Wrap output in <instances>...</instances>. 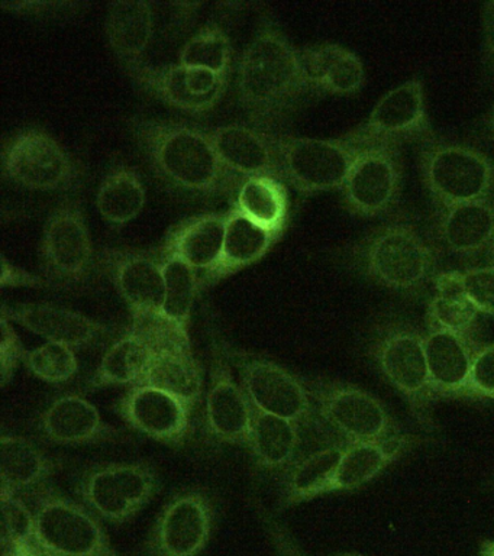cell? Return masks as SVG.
Here are the masks:
<instances>
[{"label": "cell", "mask_w": 494, "mask_h": 556, "mask_svg": "<svg viewBox=\"0 0 494 556\" xmlns=\"http://www.w3.org/2000/svg\"><path fill=\"white\" fill-rule=\"evenodd\" d=\"M128 130L160 180L179 193L236 199L244 177L223 163L205 128L157 116L129 117Z\"/></svg>", "instance_id": "cell-1"}, {"label": "cell", "mask_w": 494, "mask_h": 556, "mask_svg": "<svg viewBox=\"0 0 494 556\" xmlns=\"http://www.w3.org/2000/svg\"><path fill=\"white\" fill-rule=\"evenodd\" d=\"M237 99L249 125L280 134L303 100L312 94L303 80L299 48L270 16L258 21L236 70Z\"/></svg>", "instance_id": "cell-2"}, {"label": "cell", "mask_w": 494, "mask_h": 556, "mask_svg": "<svg viewBox=\"0 0 494 556\" xmlns=\"http://www.w3.org/2000/svg\"><path fill=\"white\" fill-rule=\"evenodd\" d=\"M350 256L364 276L397 293H419L436 276L435 255L409 222L379 226L357 242Z\"/></svg>", "instance_id": "cell-3"}, {"label": "cell", "mask_w": 494, "mask_h": 556, "mask_svg": "<svg viewBox=\"0 0 494 556\" xmlns=\"http://www.w3.org/2000/svg\"><path fill=\"white\" fill-rule=\"evenodd\" d=\"M0 167L5 180L25 190L71 193L84 182L79 161L41 126H25L3 139Z\"/></svg>", "instance_id": "cell-4"}, {"label": "cell", "mask_w": 494, "mask_h": 556, "mask_svg": "<svg viewBox=\"0 0 494 556\" xmlns=\"http://www.w3.org/2000/svg\"><path fill=\"white\" fill-rule=\"evenodd\" d=\"M270 135L281 180L305 195L341 190L364 147L353 130L338 138Z\"/></svg>", "instance_id": "cell-5"}, {"label": "cell", "mask_w": 494, "mask_h": 556, "mask_svg": "<svg viewBox=\"0 0 494 556\" xmlns=\"http://www.w3.org/2000/svg\"><path fill=\"white\" fill-rule=\"evenodd\" d=\"M40 271L54 289H80L99 268L84 204L66 199L46 217L40 248Z\"/></svg>", "instance_id": "cell-6"}, {"label": "cell", "mask_w": 494, "mask_h": 556, "mask_svg": "<svg viewBox=\"0 0 494 556\" xmlns=\"http://www.w3.org/2000/svg\"><path fill=\"white\" fill-rule=\"evenodd\" d=\"M370 355L380 372L409 403L410 412L423 429L432 430L431 389L425 337L402 320L381 324L372 337Z\"/></svg>", "instance_id": "cell-7"}, {"label": "cell", "mask_w": 494, "mask_h": 556, "mask_svg": "<svg viewBox=\"0 0 494 556\" xmlns=\"http://www.w3.org/2000/svg\"><path fill=\"white\" fill-rule=\"evenodd\" d=\"M419 165L425 189L441 208L492 199L494 160L479 148L431 139Z\"/></svg>", "instance_id": "cell-8"}, {"label": "cell", "mask_w": 494, "mask_h": 556, "mask_svg": "<svg viewBox=\"0 0 494 556\" xmlns=\"http://www.w3.org/2000/svg\"><path fill=\"white\" fill-rule=\"evenodd\" d=\"M162 490V478L145 460L103 463L86 468L76 494L98 519L112 525L131 521Z\"/></svg>", "instance_id": "cell-9"}, {"label": "cell", "mask_w": 494, "mask_h": 556, "mask_svg": "<svg viewBox=\"0 0 494 556\" xmlns=\"http://www.w3.org/2000/svg\"><path fill=\"white\" fill-rule=\"evenodd\" d=\"M27 500L36 516L42 549L62 556H121L105 529L85 504L49 484Z\"/></svg>", "instance_id": "cell-10"}, {"label": "cell", "mask_w": 494, "mask_h": 556, "mask_svg": "<svg viewBox=\"0 0 494 556\" xmlns=\"http://www.w3.org/2000/svg\"><path fill=\"white\" fill-rule=\"evenodd\" d=\"M223 342L251 406L299 426L318 424L314 400L301 377L276 361Z\"/></svg>", "instance_id": "cell-11"}, {"label": "cell", "mask_w": 494, "mask_h": 556, "mask_svg": "<svg viewBox=\"0 0 494 556\" xmlns=\"http://www.w3.org/2000/svg\"><path fill=\"white\" fill-rule=\"evenodd\" d=\"M314 400L319 420L346 445L381 441L401 434V429L376 395L349 382L303 380Z\"/></svg>", "instance_id": "cell-12"}, {"label": "cell", "mask_w": 494, "mask_h": 556, "mask_svg": "<svg viewBox=\"0 0 494 556\" xmlns=\"http://www.w3.org/2000/svg\"><path fill=\"white\" fill-rule=\"evenodd\" d=\"M405 185L402 146L364 143L341 187L342 202L351 215L381 217L397 206Z\"/></svg>", "instance_id": "cell-13"}, {"label": "cell", "mask_w": 494, "mask_h": 556, "mask_svg": "<svg viewBox=\"0 0 494 556\" xmlns=\"http://www.w3.org/2000/svg\"><path fill=\"white\" fill-rule=\"evenodd\" d=\"M216 503L210 490L177 491L162 508L145 543V556H199L216 526Z\"/></svg>", "instance_id": "cell-14"}, {"label": "cell", "mask_w": 494, "mask_h": 556, "mask_svg": "<svg viewBox=\"0 0 494 556\" xmlns=\"http://www.w3.org/2000/svg\"><path fill=\"white\" fill-rule=\"evenodd\" d=\"M125 70L147 94L176 111L193 116L214 111L229 85V74H218L180 63L151 65L142 61L128 65Z\"/></svg>", "instance_id": "cell-15"}, {"label": "cell", "mask_w": 494, "mask_h": 556, "mask_svg": "<svg viewBox=\"0 0 494 556\" xmlns=\"http://www.w3.org/2000/svg\"><path fill=\"white\" fill-rule=\"evenodd\" d=\"M205 429L220 445L245 446L249 442L253 406L232 372L223 338L211 333L210 389L205 403Z\"/></svg>", "instance_id": "cell-16"}, {"label": "cell", "mask_w": 494, "mask_h": 556, "mask_svg": "<svg viewBox=\"0 0 494 556\" xmlns=\"http://www.w3.org/2000/svg\"><path fill=\"white\" fill-rule=\"evenodd\" d=\"M359 142H390L433 139L425 83L411 77L381 96L367 121L353 129Z\"/></svg>", "instance_id": "cell-17"}, {"label": "cell", "mask_w": 494, "mask_h": 556, "mask_svg": "<svg viewBox=\"0 0 494 556\" xmlns=\"http://www.w3.org/2000/svg\"><path fill=\"white\" fill-rule=\"evenodd\" d=\"M115 412L129 429L170 447L183 446L192 430V410L151 386L129 387L115 403Z\"/></svg>", "instance_id": "cell-18"}, {"label": "cell", "mask_w": 494, "mask_h": 556, "mask_svg": "<svg viewBox=\"0 0 494 556\" xmlns=\"http://www.w3.org/2000/svg\"><path fill=\"white\" fill-rule=\"evenodd\" d=\"M98 261L99 268L110 277L131 315L163 311L164 271L157 248H105Z\"/></svg>", "instance_id": "cell-19"}, {"label": "cell", "mask_w": 494, "mask_h": 556, "mask_svg": "<svg viewBox=\"0 0 494 556\" xmlns=\"http://www.w3.org/2000/svg\"><path fill=\"white\" fill-rule=\"evenodd\" d=\"M0 315L20 324L47 342L63 343L72 350H88L106 345L115 329L84 313L50 303L2 304Z\"/></svg>", "instance_id": "cell-20"}, {"label": "cell", "mask_w": 494, "mask_h": 556, "mask_svg": "<svg viewBox=\"0 0 494 556\" xmlns=\"http://www.w3.org/2000/svg\"><path fill=\"white\" fill-rule=\"evenodd\" d=\"M37 429L42 439L59 446L98 445L125 438L123 429L103 420L98 407L79 394L54 399L38 417Z\"/></svg>", "instance_id": "cell-21"}, {"label": "cell", "mask_w": 494, "mask_h": 556, "mask_svg": "<svg viewBox=\"0 0 494 556\" xmlns=\"http://www.w3.org/2000/svg\"><path fill=\"white\" fill-rule=\"evenodd\" d=\"M299 63L312 94L354 96L366 85L363 60L340 43L299 48Z\"/></svg>", "instance_id": "cell-22"}, {"label": "cell", "mask_w": 494, "mask_h": 556, "mask_svg": "<svg viewBox=\"0 0 494 556\" xmlns=\"http://www.w3.org/2000/svg\"><path fill=\"white\" fill-rule=\"evenodd\" d=\"M205 130L219 159L232 173L244 178L270 176L281 180L270 134L244 124L211 126Z\"/></svg>", "instance_id": "cell-23"}, {"label": "cell", "mask_w": 494, "mask_h": 556, "mask_svg": "<svg viewBox=\"0 0 494 556\" xmlns=\"http://www.w3.org/2000/svg\"><path fill=\"white\" fill-rule=\"evenodd\" d=\"M477 350L479 346L466 334L429 328L425 351L435 397H466Z\"/></svg>", "instance_id": "cell-24"}, {"label": "cell", "mask_w": 494, "mask_h": 556, "mask_svg": "<svg viewBox=\"0 0 494 556\" xmlns=\"http://www.w3.org/2000/svg\"><path fill=\"white\" fill-rule=\"evenodd\" d=\"M227 232V212L193 215L172 226L160 243V254H172L186 261L205 276L219 261Z\"/></svg>", "instance_id": "cell-25"}, {"label": "cell", "mask_w": 494, "mask_h": 556, "mask_svg": "<svg viewBox=\"0 0 494 556\" xmlns=\"http://www.w3.org/2000/svg\"><path fill=\"white\" fill-rule=\"evenodd\" d=\"M280 238L253 224L236 207L228 208L223 252L215 267L205 276L199 277V290H206L232 274L258 263Z\"/></svg>", "instance_id": "cell-26"}, {"label": "cell", "mask_w": 494, "mask_h": 556, "mask_svg": "<svg viewBox=\"0 0 494 556\" xmlns=\"http://www.w3.org/2000/svg\"><path fill=\"white\" fill-rule=\"evenodd\" d=\"M58 465L21 434L2 433L0 439V494L29 495L51 484Z\"/></svg>", "instance_id": "cell-27"}, {"label": "cell", "mask_w": 494, "mask_h": 556, "mask_svg": "<svg viewBox=\"0 0 494 556\" xmlns=\"http://www.w3.org/2000/svg\"><path fill=\"white\" fill-rule=\"evenodd\" d=\"M420 442L414 434H396L381 441L351 443L338 465L329 493L359 489L380 476Z\"/></svg>", "instance_id": "cell-28"}, {"label": "cell", "mask_w": 494, "mask_h": 556, "mask_svg": "<svg viewBox=\"0 0 494 556\" xmlns=\"http://www.w3.org/2000/svg\"><path fill=\"white\" fill-rule=\"evenodd\" d=\"M438 237L446 250L461 258L485 254L494 238L493 200L442 208Z\"/></svg>", "instance_id": "cell-29"}, {"label": "cell", "mask_w": 494, "mask_h": 556, "mask_svg": "<svg viewBox=\"0 0 494 556\" xmlns=\"http://www.w3.org/2000/svg\"><path fill=\"white\" fill-rule=\"evenodd\" d=\"M301 443V426L253 407L246 450L258 469L268 473L288 472L297 460Z\"/></svg>", "instance_id": "cell-30"}, {"label": "cell", "mask_w": 494, "mask_h": 556, "mask_svg": "<svg viewBox=\"0 0 494 556\" xmlns=\"http://www.w3.org/2000/svg\"><path fill=\"white\" fill-rule=\"evenodd\" d=\"M153 3L145 0L112 2L105 16L107 46L123 67L142 63L154 35Z\"/></svg>", "instance_id": "cell-31"}, {"label": "cell", "mask_w": 494, "mask_h": 556, "mask_svg": "<svg viewBox=\"0 0 494 556\" xmlns=\"http://www.w3.org/2000/svg\"><path fill=\"white\" fill-rule=\"evenodd\" d=\"M232 207L268 232L283 237L290 219V198L280 178L257 176L244 178Z\"/></svg>", "instance_id": "cell-32"}, {"label": "cell", "mask_w": 494, "mask_h": 556, "mask_svg": "<svg viewBox=\"0 0 494 556\" xmlns=\"http://www.w3.org/2000/svg\"><path fill=\"white\" fill-rule=\"evenodd\" d=\"M346 443L335 442L303 456L284 473L280 507L296 506L329 493Z\"/></svg>", "instance_id": "cell-33"}, {"label": "cell", "mask_w": 494, "mask_h": 556, "mask_svg": "<svg viewBox=\"0 0 494 556\" xmlns=\"http://www.w3.org/2000/svg\"><path fill=\"white\" fill-rule=\"evenodd\" d=\"M145 202V185L136 168L116 163L107 169L97 194V207L103 220L116 228L128 225L140 215Z\"/></svg>", "instance_id": "cell-34"}, {"label": "cell", "mask_w": 494, "mask_h": 556, "mask_svg": "<svg viewBox=\"0 0 494 556\" xmlns=\"http://www.w3.org/2000/svg\"><path fill=\"white\" fill-rule=\"evenodd\" d=\"M151 359L153 354L149 348L128 330L107 348L86 389L93 391L114 386H141Z\"/></svg>", "instance_id": "cell-35"}, {"label": "cell", "mask_w": 494, "mask_h": 556, "mask_svg": "<svg viewBox=\"0 0 494 556\" xmlns=\"http://www.w3.org/2000/svg\"><path fill=\"white\" fill-rule=\"evenodd\" d=\"M141 386H151L181 400L194 410L203 390V374L193 352L153 355Z\"/></svg>", "instance_id": "cell-36"}, {"label": "cell", "mask_w": 494, "mask_h": 556, "mask_svg": "<svg viewBox=\"0 0 494 556\" xmlns=\"http://www.w3.org/2000/svg\"><path fill=\"white\" fill-rule=\"evenodd\" d=\"M233 61L231 37L219 22L201 26L181 47L179 63L218 74H229Z\"/></svg>", "instance_id": "cell-37"}, {"label": "cell", "mask_w": 494, "mask_h": 556, "mask_svg": "<svg viewBox=\"0 0 494 556\" xmlns=\"http://www.w3.org/2000/svg\"><path fill=\"white\" fill-rule=\"evenodd\" d=\"M164 271L163 313L190 328L193 304L199 294V274L186 261L172 254H160Z\"/></svg>", "instance_id": "cell-38"}, {"label": "cell", "mask_w": 494, "mask_h": 556, "mask_svg": "<svg viewBox=\"0 0 494 556\" xmlns=\"http://www.w3.org/2000/svg\"><path fill=\"white\" fill-rule=\"evenodd\" d=\"M189 329L163 312H147L132 315L128 330L149 348L151 354L159 355L193 352Z\"/></svg>", "instance_id": "cell-39"}, {"label": "cell", "mask_w": 494, "mask_h": 556, "mask_svg": "<svg viewBox=\"0 0 494 556\" xmlns=\"http://www.w3.org/2000/svg\"><path fill=\"white\" fill-rule=\"evenodd\" d=\"M2 530L0 547H14L21 554L38 556L41 551L37 538L36 516L27 500L20 495L0 494Z\"/></svg>", "instance_id": "cell-40"}, {"label": "cell", "mask_w": 494, "mask_h": 556, "mask_svg": "<svg viewBox=\"0 0 494 556\" xmlns=\"http://www.w3.org/2000/svg\"><path fill=\"white\" fill-rule=\"evenodd\" d=\"M24 367L47 384L62 386L77 376L79 361L72 348L63 343L46 342L36 350L27 351Z\"/></svg>", "instance_id": "cell-41"}, {"label": "cell", "mask_w": 494, "mask_h": 556, "mask_svg": "<svg viewBox=\"0 0 494 556\" xmlns=\"http://www.w3.org/2000/svg\"><path fill=\"white\" fill-rule=\"evenodd\" d=\"M479 315L464 298L463 291L457 290L433 295L428 304L427 319L429 328L445 329L471 338Z\"/></svg>", "instance_id": "cell-42"}, {"label": "cell", "mask_w": 494, "mask_h": 556, "mask_svg": "<svg viewBox=\"0 0 494 556\" xmlns=\"http://www.w3.org/2000/svg\"><path fill=\"white\" fill-rule=\"evenodd\" d=\"M459 287L464 298L479 313L494 316V267H471L458 271Z\"/></svg>", "instance_id": "cell-43"}, {"label": "cell", "mask_w": 494, "mask_h": 556, "mask_svg": "<svg viewBox=\"0 0 494 556\" xmlns=\"http://www.w3.org/2000/svg\"><path fill=\"white\" fill-rule=\"evenodd\" d=\"M25 355H27V350L12 326V321L7 316L0 315V382H2V389H7L14 380L16 369L24 364Z\"/></svg>", "instance_id": "cell-44"}, {"label": "cell", "mask_w": 494, "mask_h": 556, "mask_svg": "<svg viewBox=\"0 0 494 556\" xmlns=\"http://www.w3.org/2000/svg\"><path fill=\"white\" fill-rule=\"evenodd\" d=\"M494 402V342L476 351L466 397Z\"/></svg>", "instance_id": "cell-45"}, {"label": "cell", "mask_w": 494, "mask_h": 556, "mask_svg": "<svg viewBox=\"0 0 494 556\" xmlns=\"http://www.w3.org/2000/svg\"><path fill=\"white\" fill-rule=\"evenodd\" d=\"M258 516L264 528H266L268 539H270L277 556H309L297 545L289 529L281 525L276 517H273L271 513H268L266 508L259 507Z\"/></svg>", "instance_id": "cell-46"}, {"label": "cell", "mask_w": 494, "mask_h": 556, "mask_svg": "<svg viewBox=\"0 0 494 556\" xmlns=\"http://www.w3.org/2000/svg\"><path fill=\"white\" fill-rule=\"evenodd\" d=\"M2 274H0V285L3 289H18V287H25V289H54L49 280H46L42 276H36V274L29 273L28 269L20 267L7 258V255H2Z\"/></svg>", "instance_id": "cell-47"}, {"label": "cell", "mask_w": 494, "mask_h": 556, "mask_svg": "<svg viewBox=\"0 0 494 556\" xmlns=\"http://www.w3.org/2000/svg\"><path fill=\"white\" fill-rule=\"evenodd\" d=\"M2 8L8 12L21 13L37 17H58L60 15H71L80 8V3L75 2H2Z\"/></svg>", "instance_id": "cell-48"}, {"label": "cell", "mask_w": 494, "mask_h": 556, "mask_svg": "<svg viewBox=\"0 0 494 556\" xmlns=\"http://www.w3.org/2000/svg\"><path fill=\"white\" fill-rule=\"evenodd\" d=\"M481 55L485 67L494 72V0L480 9Z\"/></svg>", "instance_id": "cell-49"}, {"label": "cell", "mask_w": 494, "mask_h": 556, "mask_svg": "<svg viewBox=\"0 0 494 556\" xmlns=\"http://www.w3.org/2000/svg\"><path fill=\"white\" fill-rule=\"evenodd\" d=\"M484 129L487 137L494 142V104L484 119Z\"/></svg>", "instance_id": "cell-50"}, {"label": "cell", "mask_w": 494, "mask_h": 556, "mask_svg": "<svg viewBox=\"0 0 494 556\" xmlns=\"http://www.w3.org/2000/svg\"><path fill=\"white\" fill-rule=\"evenodd\" d=\"M480 556H494V541H485L480 547Z\"/></svg>", "instance_id": "cell-51"}, {"label": "cell", "mask_w": 494, "mask_h": 556, "mask_svg": "<svg viewBox=\"0 0 494 556\" xmlns=\"http://www.w3.org/2000/svg\"><path fill=\"white\" fill-rule=\"evenodd\" d=\"M0 556H27L21 554L20 551L14 549V547H2V554Z\"/></svg>", "instance_id": "cell-52"}, {"label": "cell", "mask_w": 494, "mask_h": 556, "mask_svg": "<svg viewBox=\"0 0 494 556\" xmlns=\"http://www.w3.org/2000/svg\"><path fill=\"white\" fill-rule=\"evenodd\" d=\"M485 255H487L489 265H493L494 267V238L492 243H490L487 252H485Z\"/></svg>", "instance_id": "cell-53"}, {"label": "cell", "mask_w": 494, "mask_h": 556, "mask_svg": "<svg viewBox=\"0 0 494 556\" xmlns=\"http://www.w3.org/2000/svg\"><path fill=\"white\" fill-rule=\"evenodd\" d=\"M38 556H62V555H58V554H54V552L42 549V547H41V551L38 552Z\"/></svg>", "instance_id": "cell-54"}, {"label": "cell", "mask_w": 494, "mask_h": 556, "mask_svg": "<svg viewBox=\"0 0 494 556\" xmlns=\"http://www.w3.org/2000/svg\"><path fill=\"white\" fill-rule=\"evenodd\" d=\"M341 556H359V555H341Z\"/></svg>", "instance_id": "cell-55"}]
</instances>
